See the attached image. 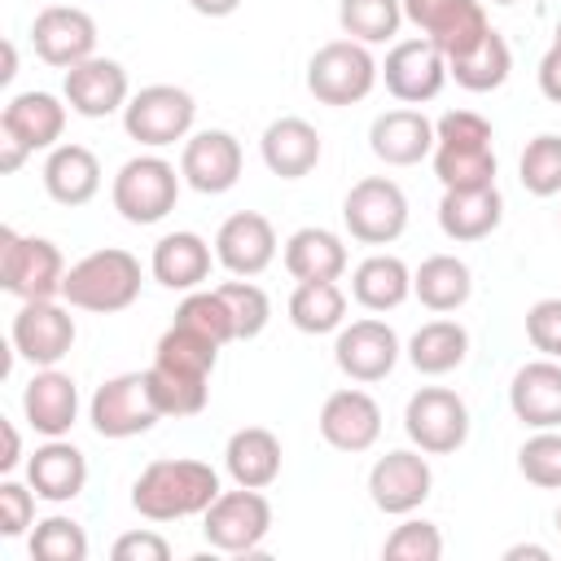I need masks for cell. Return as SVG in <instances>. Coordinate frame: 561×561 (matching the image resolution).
<instances>
[{"label": "cell", "instance_id": "51", "mask_svg": "<svg viewBox=\"0 0 561 561\" xmlns=\"http://www.w3.org/2000/svg\"><path fill=\"white\" fill-rule=\"evenodd\" d=\"M539 92L561 105V48H548L539 57Z\"/></svg>", "mask_w": 561, "mask_h": 561}, {"label": "cell", "instance_id": "48", "mask_svg": "<svg viewBox=\"0 0 561 561\" xmlns=\"http://www.w3.org/2000/svg\"><path fill=\"white\" fill-rule=\"evenodd\" d=\"M526 337L548 359H561V298H539L526 311Z\"/></svg>", "mask_w": 561, "mask_h": 561}, {"label": "cell", "instance_id": "43", "mask_svg": "<svg viewBox=\"0 0 561 561\" xmlns=\"http://www.w3.org/2000/svg\"><path fill=\"white\" fill-rule=\"evenodd\" d=\"M175 324H188V329L215 337L219 346L237 342V324H232V311L219 298V289H188V298L175 307Z\"/></svg>", "mask_w": 561, "mask_h": 561}, {"label": "cell", "instance_id": "16", "mask_svg": "<svg viewBox=\"0 0 561 561\" xmlns=\"http://www.w3.org/2000/svg\"><path fill=\"white\" fill-rule=\"evenodd\" d=\"M180 175L188 188H197L206 197L228 193L241 180V140L224 127L193 131L184 140V153H180Z\"/></svg>", "mask_w": 561, "mask_h": 561}, {"label": "cell", "instance_id": "27", "mask_svg": "<svg viewBox=\"0 0 561 561\" xmlns=\"http://www.w3.org/2000/svg\"><path fill=\"white\" fill-rule=\"evenodd\" d=\"M504 219V197L500 188H443V202H438V228L443 237L451 241H482L500 228Z\"/></svg>", "mask_w": 561, "mask_h": 561}, {"label": "cell", "instance_id": "3", "mask_svg": "<svg viewBox=\"0 0 561 561\" xmlns=\"http://www.w3.org/2000/svg\"><path fill=\"white\" fill-rule=\"evenodd\" d=\"M377 75H381V66L373 61L368 44H359V39H329L307 61V92L320 105L342 110V105H359L373 92Z\"/></svg>", "mask_w": 561, "mask_h": 561}, {"label": "cell", "instance_id": "40", "mask_svg": "<svg viewBox=\"0 0 561 561\" xmlns=\"http://www.w3.org/2000/svg\"><path fill=\"white\" fill-rule=\"evenodd\" d=\"M145 381H149V394L158 403L162 416H197L210 399V377H188V373H171L162 364H149L145 368Z\"/></svg>", "mask_w": 561, "mask_h": 561}, {"label": "cell", "instance_id": "53", "mask_svg": "<svg viewBox=\"0 0 561 561\" xmlns=\"http://www.w3.org/2000/svg\"><path fill=\"white\" fill-rule=\"evenodd\" d=\"M18 465H22V438H18V425L4 421V456H0V469L13 473Z\"/></svg>", "mask_w": 561, "mask_h": 561}, {"label": "cell", "instance_id": "24", "mask_svg": "<svg viewBox=\"0 0 561 561\" xmlns=\"http://www.w3.org/2000/svg\"><path fill=\"white\" fill-rule=\"evenodd\" d=\"M368 149L386 167H416L434 153V123L421 110H386L368 127Z\"/></svg>", "mask_w": 561, "mask_h": 561}, {"label": "cell", "instance_id": "26", "mask_svg": "<svg viewBox=\"0 0 561 561\" xmlns=\"http://www.w3.org/2000/svg\"><path fill=\"white\" fill-rule=\"evenodd\" d=\"M66 96H53V92H18L4 101L0 110V131L18 136L31 153L35 149H57L61 131H66Z\"/></svg>", "mask_w": 561, "mask_h": 561}, {"label": "cell", "instance_id": "13", "mask_svg": "<svg viewBox=\"0 0 561 561\" xmlns=\"http://www.w3.org/2000/svg\"><path fill=\"white\" fill-rule=\"evenodd\" d=\"M9 342H13V355H22L26 364L57 368L75 346V316L66 307H57L53 298L22 302L18 316H13Z\"/></svg>", "mask_w": 561, "mask_h": 561}, {"label": "cell", "instance_id": "41", "mask_svg": "<svg viewBox=\"0 0 561 561\" xmlns=\"http://www.w3.org/2000/svg\"><path fill=\"white\" fill-rule=\"evenodd\" d=\"M517 180L530 197L561 193V136L557 131H539L535 140H526V149L517 158Z\"/></svg>", "mask_w": 561, "mask_h": 561}, {"label": "cell", "instance_id": "37", "mask_svg": "<svg viewBox=\"0 0 561 561\" xmlns=\"http://www.w3.org/2000/svg\"><path fill=\"white\" fill-rule=\"evenodd\" d=\"M346 320V294L337 289V280H298V289L289 294V324L298 333H337Z\"/></svg>", "mask_w": 561, "mask_h": 561}, {"label": "cell", "instance_id": "50", "mask_svg": "<svg viewBox=\"0 0 561 561\" xmlns=\"http://www.w3.org/2000/svg\"><path fill=\"white\" fill-rule=\"evenodd\" d=\"M110 557L114 561H167L171 557V543L162 535H153V530H127V535L114 539Z\"/></svg>", "mask_w": 561, "mask_h": 561}, {"label": "cell", "instance_id": "30", "mask_svg": "<svg viewBox=\"0 0 561 561\" xmlns=\"http://www.w3.org/2000/svg\"><path fill=\"white\" fill-rule=\"evenodd\" d=\"M149 272L158 285L188 294L210 276V245L197 232H167L149 254Z\"/></svg>", "mask_w": 561, "mask_h": 561}, {"label": "cell", "instance_id": "56", "mask_svg": "<svg viewBox=\"0 0 561 561\" xmlns=\"http://www.w3.org/2000/svg\"><path fill=\"white\" fill-rule=\"evenodd\" d=\"M18 75V53H13V44H4V70H0V79L9 83Z\"/></svg>", "mask_w": 561, "mask_h": 561}, {"label": "cell", "instance_id": "29", "mask_svg": "<svg viewBox=\"0 0 561 561\" xmlns=\"http://www.w3.org/2000/svg\"><path fill=\"white\" fill-rule=\"evenodd\" d=\"M224 469L237 486H254V491L272 486L280 478V438L263 425L237 430L224 447Z\"/></svg>", "mask_w": 561, "mask_h": 561}, {"label": "cell", "instance_id": "22", "mask_svg": "<svg viewBox=\"0 0 561 561\" xmlns=\"http://www.w3.org/2000/svg\"><path fill=\"white\" fill-rule=\"evenodd\" d=\"M508 408L530 430H561V359H530L513 373Z\"/></svg>", "mask_w": 561, "mask_h": 561}, {"label": "cell", "instance_id": "7", "mask_svg": "<svg viewBox=\"0 0 561 561\" xmlns=\"http://www.w3.org/2000/svg\"><path fill=\"white\" fill-rule=\"evenodd\" d=\"M197 118V101L175 83H149L123 105V131L145 149H167L188 140Z\"/></svg>", "mask_w": 561, "mask_h": 561}, {"label": "cell", "instance_id": "28", "mask_svg": "<svg viewBox=\"0 0 561 561\" xmlns=\"http://www.w3.org/2000/svg\"><path fill=\"white\" fill-rule=\"evenodd\" d=\"M44 193L57 206H88L101 193V162L88 145H57L44 158Z\"/></svg>", "mask_w": 561, "mask_h": 561}, {"label": "cell", "instance_id": "59", "mask_svg": "<svg viewBox=\"0 0 561 561\" xmlns=\"http://www.w3.org/2000/svg\"><path fill=\"white\" fill-rule=\"evenodd\" d=\"M491 4H517V0H491Z\"/></svg>", "mask_w": 561, "mask_h": 561}, {"label": "cell", "instance_id": "52", "mask_svg": "<svg viewBox=\"0 0 561 561\" xmlns=\"http://www.w3.org/2000/svg\"><path fill=\"white\" fill-rule=\"evenodd\" d=\"M31 158V149L18 140V136H9V131H0V175H13L22 162Z\"/></svg>", "mask_w": 561, "mask_h": 561}, {"label": "cell", "instance_id": "6", "mask_svg": "<svg viewBox=\"0 0 561 561\" xmlns=\"http://www.w3.org/2000/svg\"><path fill=\"white\" fill-rule=\"evenodd\" d=\"M272 530V504L263 491L254 486H237V491H219L215 504L202 513V535L215 552L228 557H250L263 548Z\"/></svg>", "mask_w": 561, "mask_h": 561}, {"label": "cell", "instance_id": "55", "mask_svg": "<svg viewBox=\"0 0 561 561\" xmlns=\"http://www.w3.org/2000/svg\"><path fill=\"white\" fill-rule=\"evenodd\" d=\"M522 557H530V561H548L552 552H548V548H539V543H517V548H508V552H504V561H522Z\"/></svg>", "mask_w": 561, "mask_h": 561}, {"label": "cell", "instance_id": "14", "mask_svg": "<svg viewBox=\"0 0 561 561\" xmlns=\"http://www.w3.org/2000/svg\"><path fill=\"white\" fill-rule=\"evenodd\" d=\"M381 79H386V92L403 105H425L443 92L447 83V57L438 44H430L425 35L416 39H399L390 53H386V66H381Z\"/></svg>", "mask_w": 561, "mask_h": 561}, {"label": "cell", "instance_id": "25", "mask_svg": "<svg viewBox=\"0 0 561 561\" xmlns=\"http://www.w3.org/2000/svg\"><path fill=\"white\" fill-rule=\"evenodd\" d=\"M26 482L35 486L39 500L48 504H70L75 495H83L88 486V460L75 443L66 438H48L44 447H35V456L26 460Z\"/></svg>", "mask_w": 561, "mask_h": 561}, {"label": "cell", "instance_id": "35", "mask_svg": "<svg viewBox=\"0 0 561 561\" xmlns=\"http://www.w3.org/2000/svg\"><path fill=\"white\" fill-rule=\"evenodd\" d=\"M434 175L443 188H491L495 184V149L491 140H434Z\"/></svg>", "mask_w": 561, "mask_h": 561}, {"label": "cell", "instance_id": "34", "mask_svg": "<svg viewBox=\"0 0 561 561\" xmlns=\"http://www.w3.org/2000/svg\"><path fill=\"white\" fill-rule=\"evenodd\" d=\"M469 355V329L456 320H430L408 337V364L425 377H443L460 368Z\"/></svg>", "mask_w": 561, "mask_h": 561}, {"label": "cell", "instance_id": "23", "mask_svg": "<svg viewBox=\"0 0 561 561\" xmlns=\"http://www.w3.org/2000/svg\"><path fill=\"white\" fill-rule=\"evenodd\" d=\"M259 153H263V167L280 180H302L316 171L324 145H320V131L307 123V118H272L259 136Z\"/></svg>", "mask_w": 561, "mask_h": 561}, {"label": "cell", "instance_id": "18", "mask_svg": "<svg viewBox=\"0 0 561 561\" xmlns=\"http://www.w3.org/2000/svg\"><path fill=\"white\" fill-rule=\"evenodd\" d=\"M320 438L333 447V451H346V456H359L368 451L377 438H381V408L368 390H333L324 403H320Z\"/></svg>", "mask_w": 561, "mask_h": 561}, {"label": "cell", "instance_id": "9", "mask_svg": "<svg viewBox=\"0 0 561 561\" xmlns=\"http://www.w3.org/2000/svg\"><path fill=\"white\" fill-rule=\"evenodd\" d=\"M88 421L101 438H140L162 421V412L149 394L145 373H118L92 390Z\"/></svg>", "mask_w": 561, "mask_h": 561}, {"label": "cell", "instance_id": "44", "mask_svg": "<svg viewBox=\"0 0 561 561\" xmlns=\"http://www.w3.org/2000/svg\"><path fill=\"white\" fill-rule=\"evenodd\" d=\"M517 473L530 486L561 491V430H535L517 447Z\"/></svg>", "mask_w": 561, "mask_h": 561}, {"label": "cell", "instance_id": "1", "mask_svg": "<svg viewBox=\"0 0 561 561\" xmlns=\"http://www.w3.org/2000/svg\"><path fill=\"white\" fill-rule=\"evenodd\" d=\"M219 473L206 460H149L140 478L131 482V508L145 522H180V517H202L215 495H219Z\"/></svg>", "mask_w": 561, "mask_h": 561}, {"label": "cell", "instance_id": "54", "mask_svg": "<svg viewBox=\"0 0 561 561\" xmlns=\"http://www.w3.org/2000/svg\"><path fill=\"white\" fill-rule=\"evenodd\" d=\"M188 9L202 13V18H228V13L241 9V0H188Z\"/></svg>", "mask_w": 561, "mask_h": 561}, {"label": "cell", "instance_id": "8", "mask_svg": "<svg viewBox=\"0 0 561 561\" xmlns=\"http://www.w3.org/2000/svg\"><path fill=\"white\" fill-rule=\"evenodd\" d=\"M342 224L359 245H390L408 228V197L386 175H364L342 197Z\"/></svg>", "mask_w": 561, "mask_h": 561}, {"label": "cell", "instance_id": "15", "mask_svg": "<svg viewBox=\"0 0 561 561\" xmlns=\"http://www.w3.org/2000/svg\"><path fill=\"white\" fill-rule=\"evenodd\" d=\"M399 355H403L399 333H394L386 320H377V316H364V320L342 324V329H337V342H333L337 368H342L351 381H359V386L390 377V368L399 364Z\"/></svg>", "mask_w": 561, "mask_h": 561}, {"label": "cell", "instance_id": "57", "mask_svg": "<svg viewBox=\"0 0 561 561\" xmlns=\"http://www.w3.org/2000/svg\"><path fill=\"white\" fill-rule=\"evenodd\" d=\"M552 48H561V22H557V35H552Z\"/></svg>", "mask_w": 561, "mask_h": 561}, {"label": "cell", "instance_id": "21", "mask_svg": "<svg viewBox=\"0 0 561 561\" xmlns=\"http://www.w3.org/2000/svg\"><path fill=\"white\" fill-rule=\"evenodd\" d=\"M22 416L44 438H66L79 421V386L61 368H39L22 390Z\"/></svg>", "mask_w": 561, "mask_h": 561}, {"label": "cell", "instance_id": "39", "mask_svg": "<svg viewBox=\"0 0 561 561\" xmlns=\"http://www.w3.org/2000/svg\"><path fill=\"white\" fill-rule=\"evenodd\" d=\"M337 22H342L346 39L390 44L408 18H403V0H342L337 4Z\"/></svg>", "mask_w": 561, "mask_h": 561}, {"label": "cell", "instance_id": "58", "mask_svg": "<svg viewBox=\"0 0 561 561\" xmlns=\"http://www.w3.org/2000/svg\"><path fill=\"white\" fill-rule=\"evenodd\" d=\"M557 535H561V504H557Z\"/></svg>", "mask_w": 561, "mask_h": 561}, {"label": "cell", "instance_id": "36", "mask_svg": "<svg viewBox=\"0 0 561 561\" xmlns=\"http://www.w3.org/2000/svg\"><path fill=\"white\" fill-rule=\"evenodd\" d=\"M508 70H513V53H508V44L495 26L469 53L447 57V79H456L465 92H495L508 79Z\"/></svg>", "mask_w": 561, "mask_h": 561}, {"label": "cell", "instance_id": "4", "mask_svg": "<svg viewBox=\"0 0 561 561\" xmlns=\"http://www.w3.org/2000/svg\"><path fill=\"white\" fill-rule=\"evenodd\" d=\"M180 171L158 158V153H136L118 167L114 184H110V197H114V210L136 224V228H149L158 219H167L175 210V197H180Z\"/></svg>", "mask_w": 561, "mask_h": 561}, {"label": "cell", "instance_id": "49", "mask_svg": "<svg viewBox=\"0 0 561 561\" xmlns=\"http://www.w3.org/2000/svg\"><path fill=\"white\" fill-rule=\"evenodd\" d=\"M434 140H456V145H465V140H495V136H491V123H486L482 114H473V110H447V114L434 123Z\"/></svg>", "mask_w": 561, "mask_h": 561}, {"label": "cell", "instance_id": "20", "mask_svg": "<svg viewBox=\"0 0 561 561\" xmlns=\"http://www.w3.org/2000/svg\"><path fill=\"white\" fill-rule=\"evenodd\" d=\"M215 259H219L224 272L245 276V280L267 272L272 259H276V228H272V219L259 215V210L228 215L219 224V232H215Z\"/></svg>", "mask_w": 561, "mask_h": 561}, {"label": "cell", "instance_id": "38", "mask_svg": "<svg viewBox=\"0 0 561 561\" xmlns=\"http://www.w3.org/2000/svg\"><path fill=\"white\" fill-rule=\"evenodd\" d=\"M153 364L171 373H188V377H210L219 364V342L188 324H171L153 346Z\"/></svg>", "mask_w": 561, "mask_h": 561}, {"label": "cell", "instance_id": "47", "mask_svg": "<svg viewBox=\"0 0 561 561\" xmlns=\"http://www.w3.org/2000/svg\"><path fill=\"white\" fill-rule=\"evenodd\" d=\"M35 526V486L26 482H13V478H4L0 482V535L4 539H18V535H26Z\"/></svg>", "mask_w": 561, "mask_h": 561}, {"label": "cell", "instance_id": "10", "mask_svg": "<svg viewBox=\"0 0 561 561\" xmlns=\"http://www.w3.org/2000/svg\"><path fill=\"white\" fill-rule=\"evenodd\" d=\"M403 430L425 456H451L469 438V408L447 386H421L403 408Z\"/></svg>", "mask_w": 561, "mask_h": 561}, {"label": "cell", "instance_id": "12", "mask_svg": "<svg viewBox=\"0 0 561 561\" xmlns=\"http://www.w3.org/2000/svg\"><path fill=\"white\" fill-rule=\"evenodd\" d=\"M403 18L443 48V57H460L491 31L482 0H403Z\"/></svg>", "mask_w": 561, "mask_h": 561}, {"label": "cell", "instance_id": "5", "mask_svg": "<svg viewBox=\"0 0 561 561\" xmlns=\"http://www.w3.org/2000/svg\"><path fill=\"white\" fill-rule=\"evenodd\" d=\"M66 280V259L48 237H22L18 228H0V285L18 302L57 298Z\"/></svg>", "mask_w": 561, "mask_h": 561}, {"label": "cell", "instance_id": "33", "mask_svg": "<svg viewBox=\"0 0 561 561\" xmlns=\"http://www.w3.org/2000/svg\"><path fill=\"white\" fill-rule=\"evenodd\" d=\"M412 294L421 298V307L447 316V311H460L473 294V272L465 259L456 254H430L416 272H412Z\"/></svg>", "mask_w": 561, "mask_h": 561}, {"label": "cell", "instance_id": "31", "mask_svg": "<svg viewBox=\"0 0 561 561\" xmlns=\"http://www.w3.org/2000/svg\"><path fill=\"white\" fill-rule=\"evenodd\" d=\"M346 263V241L329 228H298L285 241V272L294 280H337Z\"/></svg>", "mask_w": 561, "mask_h": 561}, {"label": "cell", "instance_id": "32", "mask_svg": "<svg viewBox=\"0 0 561 561\" xmlns=\"http://www.w3.org/2000/svg\"><path fill=\"white\" fill-rule=\"evenodd\" d=\"M408 294H412V272L399 254H368L351 272V298L364 311H394L408 302Z\"/></svg>", "mask_w": 561, "mask_h": 561}, {"label": "cell", "instance_id": "11", "mask_svg": "<svg viewBox=\"0 0 561 561\" xmlns=\"http://www.w3.org/2000/svg\"><path fill=\"white\" fill-rule=\"evenodd\" d=\"M434 491V469L421 447H399L373 460L368 469V500L386 517H408L416 513Z\"/></svg>", "mask_w": 561, "mask_h": 561}, {"label": "cell", "instance_id": "17", "mask_svg": "<svg viewBox=\"0 0 561 561\" xmlns=\"http://www.w3.org/2000/svg\"><path fill=\"white\" fill-rule=\"evenodd\" d=\"M31 44L39 53V61H48L57 70H70V66L96 57V22L75 4H48V9L35 13Z\"/></svg>", "mask_w": 561, "mask_h": 561}, {"label": "cell", "instance_id": "42", "mask_svg": "<svg viewBox=\"0 0 561 561\" xmlns=\"http://www.w3.org/2000/svg\"><path fill=\"white\" fill-rule=\"evenodd\" d=\"M31 557L35 561H88V535L75 517H44L31 530Z\"/></svg>", "mask_w": 561, "mask_h": 561}, {"label": "cell", "instance_id": "45", "mask_svg": "<svg viewBox=\"0 0 561 561\" xmlns=\"http://www.w3.org/2000/svg\"><path fill=\"white\" fill-rule=\"evenodd\" d=\"M219 298H224L228 311H232L237 342H250V337H259V333L267 329V320H272V302H267V294H263L254 280H245V276L224 280V285H219Z\"/></svg>", "mask_w": 561, "mask_h": 561}, {"label": "cell", "instance_id": "46", "mask_svg": "<svg viewBox=\"0 0 561 561\" xmlns=\"http://www.w3.org/2000/svg\"><path fill=\"white\" fill-rule=\"evenodd\" d=\"M381 557H390V561H438L443 557V530L434 522L408 517L403 526H394L386 535Z\"/></svg>", "mask_w": 561, "mask_h": 561}, {"label": "cell", "instance_id": "2", "mask_svg": "<svg viewBox=\"0 0 561 561\" xmlns=\"http://www.w3.org/2000/svg\"><path fill=\"white\" fill-rule=\"evenodd\" d=\"M61 298L79 311H96V316H114L127 311L140 298V259L123 245H105L83 254L79 263L66 267L61 280Z\"/></svg>", "mask_w": 561, "mask_h": 561}, {"label": "cell", "instance_id": "19", "mask_svg": "<svg viewBox=\"0 0 561 561\" xmlns=\"http://www.w3.org/2000/svg\"><path fill=\"white\" fill-rule=\"evenodd\" d=\"M61 96L79 118H110L114 110H123L131 101V83L114 57H88L66 70Z\"/></svg>", "mask_w": 561, "mask_h": 561}]
</instances>
